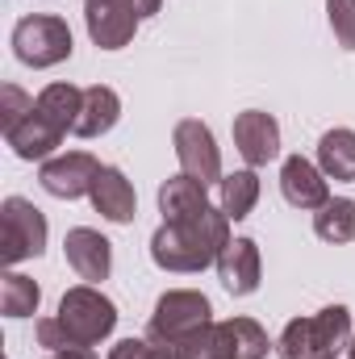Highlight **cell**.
I'll use <instances>...</instances> for the list:
<instances>
[{"mask_svg": "<svg viewBox=\"0 0 355 359\" xmlns=\"http://www.w3.org/2000/svg\"><path fill=\"white\" fill-rule=\"evenodd\" d=\"M113 330H117V305L96 284H76L63 292L59 313L38 322V347H46L51 355L59 351L92 355Z\"/></svg>", "mask_w": 355, "mask_h": 359, "instance_id": "1", "label": "cell"}, {"mask_svg": "<svg viewBox=\"0 0 355 359\" xmlns=\"http://www.w3.org/2000/svg\"><path fill=\"white\" fill-rule=\"evenodd\" d=\"M230 217L222 213V205H205L201 213H192L188 222H163L151 234V259L163 271H205L217 264V255L230 247Z\"/></svg>", "mask_w": 355, "mask_h": 359, "instance_id": "2", "label": "cell"}, {"mask_svg": "<svg viewBox=\"0 0 355 359\" xmlns=\"http://www.w3.org/2000/svg\"><path fill=\"white\" fill-rule=\"evenodd\" d=\"M351 309L347 305H326L309 318H293L280 339L276 355L280 359H330L351 347Z\"/></svg>", "mask_w": 355, "mask_h": 359, "instance_id": "3", "label": "cell"}, {"mask_svg": "<svg viewBox=\"0 0 355 359\" xmlns=\"http://www.w3.org/2000/svg\"><path fill=\"white\" fill-rule=\"evenodd\" d=\"M276 343L255 318H226L172 347L176 359H267Z\"/></svg>", "mask_w": 355, "mask_h": 359, "instance_id": "4", "label": "cell"}, {"mask_svg": "<svg viewBox=\"0 0 355 359\" xmlns=\"http://www.w3.org/2000/svg\"><path fill=\"white\" fill-rule=\"evenodd\" d=\"M72 50H76L72 29L55 13H29V17H21L13 25V55H17V63H25L34 72L67 63Z\"/></svg>", "mask_w": 355, "mask_h": 359, "instance_id": "5", "label": "cell"}, {"mask_svg": "<svg viewBox=\"0 0 355 359\" xmlns=\"http://www.w3.org/2000/svg\"><path fill=\"white\" fill-rule=\"evenodd\" d=\"M213 326V305L205 292L196 288H168L159 301H155V313L147 322V339L163 343V347H176L184 339H192L196 330Z\"/></svg>", "mask_w": 355, "mask_h": 359, "instance_id": "6", "label": "cell"}, {"mask_svg": "<svg viewBox=\"0 0 355 359\" xmlns=\"http://www.w3.org/2000/svg\"><path fill=\"white\" fill-rule=\"evenodd\" d=\"M46 238H51L46 213L25 196H4V205H0V259L8 268L38 259L46 251Z\"/></svg>", "mask_w": 355, "mask_h": 359, "instance_id": "7", "label": "cell"}, {"mask_svg": "<svg viewBox=\"0 0 355 359\" xmlns=\"http://www.w3.org/2000/svg\"><path fill=\"white\" fill-rule=\"evenodd\" d=\"M172 147H176L180 172L192 180H201L205 188L222 184V151H217V138L213 130L201 121V117H184L172 130Z\"/></svg>", "mask_w": 355, "mask_h": 359, "instance_id": "8", "label": "cell"}, {"mask_svg": "<svg viewBox=\"0 0 355 359\" xmlns=\"http://www.w3.org/2000/svg\"><path fill=\"white\" fill-rule=\"evenodd\" d=\"M100 168L105 163H96V155H88V151H67L38 168V184H42V192H51L59 201H80V196H92Z\"/></svg>", "mask_w": 355, "mask_h": 359, "instance_id": "9", "label": "cell"}, {"mask_svg": "<svg viewBox=\"0 0 355 359\" xmlns=\"http://www.w3.org/2000/svg\"><path fill=\"white\" fill-rule=\"evenodd\" d=\"M138 8L130 0H84V25H88L92 46L100 50H121L138 34Z\"/></svg>", "mask_w": 355, "mask_h": 359, "instance_id": "10", "label": "cell"}, {"mask_svg": "<svg viewBox=\"0 0 355 359\" xmlns=\"http://www.w3.org/2000/svg\"><path fill=\"white\" fill-rule=\"evenodd\" d=\"M280 192L301 213H318L330 201V184L322 176V168L314 159H305V155H288L280 163Z\"/></svg>", "mask_w": 355, "mask_h": 359, "instance_id": "11", "label": "cell"}, {"mask_svg": "<svg viewBox=\"0 0 355 359\" xmlns=\"http://www.w3.org/2000/svg\"><path fill=\"white\" fill-rule=\"evenodd\" d=\"M230 130H234V147L247 159V168H264L280 155V121L264 109H243Z\"/></svg>", "mask_w": 355, "mask_h": 359, "instance_id": "12", "label": "cell"}, {"mask_svg": "<svg viewBox=\"0 0 355 359\" xmlns=\"http://www.w3.org/2000/svg\"><path fill=\"white\" fill-rule=\"evenodd\" d=\"M63 138H67V134H63L51 117L38 113V100H34V113H25L13 130H4V142H8L13 155L25 159V163H46V159H55V151L63 147Z\"/></svg>", "mask_w": 355, "mask_h": 359, "instance_id": "13", "label": "cell"}, {"mask_svg": "<svg viewBox=\"0 0 355 359\" xmlns=\"http://www.w3.org/2000/svg\"><path fill=\"white\" fill-rule=\"evenodd\" d=\"M63 255H67L72 271H76L80 280H88V284L109 280V271H113V243H109L100 230H92V226H76V230H67V238H63Z\"/></svg>", "mask_w": 355, "mask_h": 359, "instance_id": "14", "label": "cell"}, {"mask_svg": "<svg viewBox=\"0 0 355 359\" xmlns=\"http://www.w3.org/2000/svg\"><path fill=\"white\" fill-rule=\"evenodd\" d=\"M260 276H264V259H260V247L255 238H230V247L217 255V280L230 297H251L260 288Z\"/></svg>", "mask_w": 355, "mask_h": 359, "instance_id": "15", "label": "cell"}, {"mask_svg": "<svg viewBox=\"0 0 355 359\" xmlns=\"http://www.w3.org/2000/svg\"><path fill=\"white\" fill-rule=\"evenodd\" d=\"M92 209L105 217V222H113V226H130L134 217H138V192H134V184L126 180L121 168H100V176L92 184Z\"/></svg>", "mask_w": 355, "mask_h": 359, "instance_id": "16", "label": "cell"}, {"mask_svg": "<svg viewBox=\"0 0 355 359\" xmlns=\"http://www.w3.org/2000/svg\"><path fill=\"white\" fill-rule=\"evenodd\" d=\"M205 205H209V188L201 180L180 172V176H168L159 184V213H163V222H188Z\"/></svg>", "mask_w": 355, "mask_h": 359, "instance_id": "17", "label": "cell"}, {"mask_svg": "<svg viewBox=\"0 0 355 359\" xmlns=\"http://www.w3.org/2000/svg\"><path fill=\"white\" fill-rule=\"evenodd\" d=\"M117 121H121V96L109 88V84L84 88V104H80L76 134H80V138H100V134H109Z\"/></svg>", "mask_w": 355, "mask_h": 359, "instance_id": "18", "label": "cell"}, {"mask_svg": "<svg viewBox=\"0 0 355 359\" xmlns=\"http://www.w3.org/2000/svg\"><path fill=\"white\" fill-rule=\"evenodd\" d=\"M318 168L326 180H339V184H351L355 180V130L347 126H335L318 138Z\"/></svg>", "mask_w": 355, "mask_h": 359, "instance_id": "19", "label": "cell"}, {"mask_svg": "<svg viewBox=\"0 0 355 359\" xmlns=\"http://www.w3.org/2000/svg\"><path fill=\"white\" fill-rule=\"evenodd\" d=\"M255 201H260V172H255V168H243V172L222 176V184H217V205H222V213H226L230 222L251 217Z\"/></svg>", "mask_w": 355, "mask_h": 359, "instance_id": "20", "label": "cell"}, {"mask_svg": "<svg viewBox=\"0 0 355 359\" xmlns=\"http://www.w3.org/2000/svg\"><path fill=\"white\" fill-rule=\"evenodd\" d=\"M34 100H38V113H42V117H51L63 134H76L80 104H84V88H76V84H46Z\"/></svg>", "mask_w": 355, "mask_h": 359, "instance_id": "21", "label": "cell"}, {"mask_svg": "<svg viewBox=\"0 0 355 359\" xmlns=\"http://www.w3.org/2000/svg\"><path fill=\"white\" fill-rule=\"evenodd\" d=\"M314 234L322 243H355V201L351 196H330L314 213Z\"/></svg>", "mask_w": 355, "mask_h": 359, "instance_id": "22", "label": "cell"}, {"mask_svg": "<svg viewBox=\"0 0 355 359\" xmlns=\"http://www.w3.org/2000/svg\"><path fill=\"white\" fill-rule=\"evenodd\" d=\"M38 305H42V288L29 276H21V271L0 276V313L4 318H29V313H38Z\"/></svg>", "mask_w": 355, "mask_h": 359, "instance_id": "23", "label": "cell"}, {"mask_svg": "<svg viewBox=\"0 0 355 359\" xmlns=\"http://www.w3.org/2000/svg\"><path fill=\"white\" fill-rule=\"evenodd\" d=\"M326 21L335 29V42L355 55V0H326Z\"/></svg>", "mask_w": 355, "mask_h": 359, "instance_id": "24", "label": "cell"}, {"mask_svg": "<svg viewBox=\"0 0 355 359\" xmlns=\"http://www.w3.org/2000/svg\"><path fill=\"white\" fill-rule=\"evenodd\" d=\"M105 359H176V355H172V347H163L155 339H121V343L109 347Z\"/></svg>", "mask_w": 355, "mask_h": 359, "instance_id": "25", "label": "cell"}, {"mask_svg": "<svg viewBox=\"0 0 355 359\" xmlns=\"http://www.w3.org/2000/svg\"><path fill=\"white\" fill-rule=\"evenodd\" d=\"M25 113H34V96H25L17 84H4V88H0V126L13 130Z\"/></svg>", "mask_w": 355, "mask_h": 359, "instance_id": "26", "label": "cell"}, {"mask_svg": "<svg viewBox=\"0 0 355 359\" xmlns=\"http://www.w3.org/2000/svg\"><path fill=\"white\" fill-rule=\"evenodd\" d=\"M134 8H138V17H155L159 8H163V0H130Z\"/></svg>", "mask_w": 355, "mask_h": 359, "instance_id": "27", "label": "cell"}, {"mask_svg": "<svg viewBox=\"0 0 355 359\" xmlns=\"http://www.w3.org/2000/svg\"><path fill=\"white\" fill-rule=\"evenodd\" d=\"M46 359H96V355H80V351H59V355H46Z\"/></svg>", "mask_w": 355, "mask_h": 359, "instance_id": "28", "label": "cell"}, {"mask_svg": "<svg viewBox=\"0 0 355 359\" xmlns=\"http://www.w3.org/2000/svg\"><path fill=\"white\" fill-rule=\"evenodd\" d=\"M347 359H355V339H351V347H347Z\"/></svg>", "mask_w": 355, "mask_h": 359, "instance_id": "29", "label": "cell"}, {"mask_svg": "<svg viewBox=\"0 0 355 359\" xmlns=\"http://www.w3.org/2000/svg\"><path fill=\"white\" fill-rule=\"evenodd\" d=\"M330 359H339V355H330Z\"/></svg>", "mask_w": 355, "mask_h": 359, "instance_id": "30", "label": "cell"}]
</instances>
